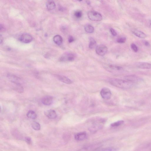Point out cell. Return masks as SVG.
I'll list each match as a JSON object with an SVG mask.
<instances>
[{"label":"cell","instance_id":"6da1fadb","mask_svg":"<svg viewBox=\"0 0 151 151\" xmlns=\"http://www.w3.org/2000/svg\"><path fill=\"white\" fill-rule=\"evenodd\" d=\"M109 82L114 86L123 89L131 88L134 84L133 83L126 80L117 78H110Z\"/></svg>","mask_w":151,"mask_h":151},{"label":"cell","instance_id":"7a4b0ae2","mask_svg":"<svg viewBox=\"0 0 151 151\" xmlns=\"http://www.w3.org/2000/svg\"><path fill=\"white\" fill-rule=\"evenodd\" d=\"M104 122V120L102 119L96 120L88 127L89 130L91 132H96L102 127Z\"/></svg>","mask_w":151,"mask_h":151},{"label":"cell","instance_id":"3957f363","mask_svg":"<svg viewBox=\"0 0 151 151\" xmlns=\"http://www.w3.org/2000/svg\"><path fill=\"white\" fill-rule=\"evenodd\" d=\"M88 18L91 20L99 21L102 19V16L99 12L95 11H90L88 13Z\"/></svg>","mask_w":151,"mask_h":151},{"label":"cell","instance_id":"277c9868","mask_svg":"<svg viewBox=\"0 0 151 151\" xmlns=\"http://www.w3.org/2000/svg\"><path fill=\"white\" fill-rule=\"evenodd\" d=\"M75 57V55L73 53L66 52L62 55L60 60L61 61H71L74 60Z\"/></svg>","mask_w":151,"mask_h":151},{"label":"cell","instance_id":"5b68a950","mask_svg":"<svg viewBox=\"0 0 151 151\" xmlns=\"http://www.w3.org/2000/svg\"><path fill=\"white\" fill-rule=\"evenodd\" d=\"M19 40L22 42L29 43L32 41V37L29 34L24 33L21 34L19 36Z\"/></svg>","mask_w":151,"mask_h":151},{"label":"cell","instance_id":"8992f818","mask_svg":"<svg viewBox=\"0 0 151 151\" xmlns=\"http://www.w3.org/2000/svg\"><path fill=\"white\" fill-rule=\"evenodd\" d=\"M7 77L9 80L16 85H21L23 81L19 77L11 74H8Z\"/></svg>","mask_w":151,"mask_h":151},{"label":"cell","instance_id":"52a82bcc","mask_svg":"<svg viewBox=\"0 0 151 151\" xmlns=\"http://www.w3.org/2000/svg\"><path fill=\"white\" fill-rule=\"evenodd\" d=\"M107 47L103 45H100L97 46L96 48V53L101 56L104 55L107 52Z\"/></svg>","mask_w":151,"mask_h":151},{"label":"cell","instance_id":"ba28073f","mask_svg":"<svg viewBox=\"0 0 151 151\" xmlns=\"http://www.w3.org/2000/svg\"><path fill=\"white\" fill-rule=\"evenodd\" d=\"M100 94L102 97L106 100L110 99L111 96V92L110 90L107 88H103L101 91Z\"/></svg>","mask_w":151,"mask_h":151},{"label":"cell","instance_id":"9c48e42d","mask_svg":"<svg viewBox=\"0 0 151 151\" xmlns=\"http://www.w3.org/2000/svg\"><path fill=\"white\" fill-rule=\"evenodd\" d=\"M125 80L135 83L139 82L142 81L141 78L135 75L127 76L124 77Z\"/></svg>","mask_w":151,"mask_h":151},{"label":"cell","instance_id":"30bf717a","mask_svg":"<svg viewBox=\"0 0 151 151\" xmlns=\"http://www.w3.org/2000/svg\"><path fill=\"white\" fill-rule=\"evenodd\" d=\"M106 69L113 73L117 74L118 72L122 70L123 69L122 67L119 66L111 65L107 67Z\"/></svg>","mask_w":151,"mask_h":151},{"label":"cell","instance_id":"8fae6325","mask_svg":"<svg viewBox=\"0 0 151 151\" xmlns=\"http://www.w3.org/2000/svg\"><path fill=\"white\" fill-rule=\"evenodd\" d=\"M45 114L47 117L50 119H55L57 117L56 111L53 109H49L45 111Z\"/></svg>","mask_w":151,"mask_h":151},{"label":"cell","instance_id":"7c38bea8","mask_svg":"<svg viewBox=\"0 0 151 151\" xmlns=\"http://www.w3.org/2000/svg\"><path fill=\"white\" fill-rule=\"evenodd\" d=\"M87 137V134L85 132H80L76 134L74 138L77 141H81L84 140Z\"/></svg>","mask_w":151,"mask_h":151},{"label":"cell","instance_id":"4fadbf2b","mask_svg":"<svg viewBox=\"0 0 151 151\" xmlns=\"http://www.w3.org/2000/svg\"><path fill=\"white\" fill-rule=\"evenodd\" d=\"M53 101V98L50 96H46L42 99V102L44 105L49 106L51 105Z\"/></svg>","mask_w":151,"mask_h":151},{"label":"cell","instance_id":"5bb4252c","mask_svg":"<svg viewBox=\"0 0 151 151\" xmlns=\"http://www.w3.org/2000/svg\"><path fill=\"white\" fill-rule=\"evenodd\" d=\"M56 77L58 79L65 83L70 84L72 83V81L67 77L60 75H56Z\"/></svg>","mask_w":151,"mask_h":151},{"label":"cell","instance_id":"9a60e30c","mask_svg":"<svg viewBox=\"0 0 151 151\" xmlns=\"http://www.w3.org/2000/svg\"><path fill=\"white\" fill-rule=\"evenodd\" d=\"M137 66L139 68L142 69H151V64L146 62H139L137 64Z\"/></svg>","mask_w":151,"mask_h":151},{"label":"cell","instance_id":"2e32d148","mask_svg":"<svg viewBox=\"0 0 151 151\" xmlns=\"http://www.w3.org/2000/svg\"><path fill=\"white\" fill-rule=\"evenodd\" d=\"M46 6L47 9L49 10L54 9L56 7L55 2L52 0H48L47 1Z\"/></svg>","mask_w":151,"mask_h":151},{"label":"cell","instance_id":"e0dca14e","mask_svg":"<svg viewBox=\"0 0 151 151\" xmlns=\"http://www.w3.org/2000/svg\"><path fill=\"white\" fill-rule=\"evenodd\" d=\"M53 41L56 44L59 45L62 44L63 40L60 35H56L54 37Z\"/></svg>","mask_w":151,"mask_h":151},{"label":"cell","instance_id":"ac0fdd59","mask_svg":"<svg viewBox=\"0 0 151 151\" xmlns=\"http://www.w3.org/2000/svg\"><path fill=\"white\" fill-rule=\"evenodd\" d=\"M132 32L136 36L141 38H144L146 37V34L140 31L134 30L132 31Z\"/></svg>","mask_w":151,"mask_h":151},{"label":"cell","instance_id":"d6986e66","mask_svg":"<svg viewBox=\"0 0 151 151\" xmlns=\"http://www.w3.org/2000/svg\"><path fill=\"white\" fill-rule=\"evenodd\" d=\"M26 115L27 117L30 119H35L37 117V114L32 110H29L28 111Z\"/></svg>","mask_w":151,"mask_h":151},{"label":"cell","instance_id":"ffe728a7","mask_svg":"<svg viewBox=\"0 0 151 151\" xmlns=\"http://www.w3.org/2000/svg\"><path fill=\"white\" fill-rule=\"evenodd\" d=\"M85 31L88 33H92L94 31V27L91 25L87 24L84 27Z\"/></svg>","mask_w":151,"mask_h":151},{"label":"cell","instance_id":"44dd1931","mask_svg":"<svg viewBox=\"0 0 151 151\" xmlns=\"http://www.w3.org/2000/svg\"><path fill=\"white\" fill-rule=\"evenodd\" d=\"M89 40V47L91 49H93L96 47V42L94 39L92 37L90 38Z\"/></svg>","mask_w":151,"mask_h":151},{"label":"cell","instance_id":"7402d4cb","mask_svg":"<svg viewBox=\"0 0 151 151\" xmlns=\"http://www.w3.org/2000/svg\"><path fill=\"white\" fill-rule=\"evenodd\" d=\"M31 126L32 128L35 130H39L40 129V125L37 122H33L32 123Z\"/></svg>","mask_w":151,"mask_h":151},{"label":"cell","instance_id":"603a6c76","mask_svg":"<svg viewBox=\"0 0 151 151\" xmlns=\"http://www.w3.org/2000/svg\"><path fill=\"white\" fill-rule=\"evenodd\" d=\"M124 123V121L123 120H119L111 123L110 125L112 127H116L121 125Z\"/></svg>","mask_w":151,"mask_h":151},{"label":"cell","instance_id":"cb8c5ba5","mask_svg":"<svg viewBox=\"0 0 151 151\" xmlns=\"http://www.w3.org/2000/svg\"><path fill=\"white\" fill-rule=\"evenodd\" d=\"M95 151H116V149L113 147H109L100 149Z\"/></svg>","mask_w":151,"mask_h":151},{"label":"cell","instance_id":"d4e9b609","mask_svg":"<svg viewBox=\"0 0 151 151\" xmlns=\"http://www.w3.org/2000/svg\"><path fill=\"white\" fill-rule=\"evenodd\" d=\"M74 15L77 18H81L82 16V13L80 11H76L74 13Z\"/></svg>","mask_w":151,"mask_h":151},{"label":"cell","instance_id":"484cf974","mask_svg":"<svg viewBox=\"0 0 151 151\" xmlns=\"http://www.w3.org/2000/svg\"><path fill=\"white\" fill-rule=\"evenodd\" d=\"M17 86V87H16V89L17 91H18V92L21 93H22L23 91V88L21 86V85H16Z\"/></svg>","mask_w":151,"mask_h":151},{"label":"cell","instance_id":"4316f807","mask_svg":"<svg viewBox=\"0 0 151 151\" xmlns=\"http://www.w3.org/2000/svg\"><path fill=\"white\" fill-rule=\"evenodd\" d=\"M126 38L125 37H121L119 38L117 40V42L120 43H123L125 42Z\"/></svg>","mask_w":151,"mask_h":151},{"label":"cell","instance_id":"83f0119b","mask_svg":"<svg viewBox=\"0 0 151 151\" xmlns=\"http://www.w3.org/2000/svg\"><path fill=\"white\" fill-rule=\"evenodd\" d=\"M131 47L132 50L135 52H137L138 49L137 46L134 44H132L131 45Z\"/></svg>","mask_w":151,"mask_h":151},{"label":"cell","instance_id":"f1b7e54d","mask_svg":"<svg viewBox=\"0 0 151 151\" xmlns=\"http://www.w3.org/2000/svg\"><path fill=\"white\" fill-rule=\"evenodd\" d=\"M110 32L112 35L114 36H116L117 35V33L115 31L113 28L110 29Z\"/></svg>","mask_w":151,"mask_h":151},{"label":"cell","instance_id":"f546056e","mask_svg":"<svg viewBox=\"0 0 151 151\" xmlns=\"http://www.w3.org/2000/svg\"><path fill=\"white\" fill-rule=\"evenodd\" d=\"M74 41L73 37L71 36H69L68 38V41L69 43H71Z\"/></svg>","mask_w":151,"mask_h":151},{"label":"cell","instance_id":"4dcf8cb0","mask_svg":"<svg viewBox=\"0 0 151 151\" xmlns=\"http://www.w3.org/2000/svg\"><path fill=\"white\" fill-rule=\"evenodd\" d=\"M25 141L28 144H30L31 143L32 141L31 139L29 137H27L25 138Z\"/></svg>","mask_w":151,"mask_h":151},{"label":"cell","instance_id":"1f68e13d","mask_svg":"<svg viewBox=\"0 0 151 151\" xmlns=\"http://www.w3.org/2000/svg\"><path fill=\"white\" fill-rule=\"evenodd\" d=\"M145 45L147 46H149L150 45V44L147 41H145Z\"/></svg>","mask_w":151,"mask_h":151},{"label":"cell","instance_id":"d6a6232c","mask_svg":"<svg viewBox=\"0 0 151 151\" xmlns=\"http://www.w3.org/2000/svg\"><path fill=\"white\" fill-rule=\"evenodd\" d=\"M2 30H4V26H3V25H1V24L0 25V30L1 31L2 30Z\"/></svg>","mask_w":151,"mask_h":151},{"label":"cell","instance_id":"836d02e7","mask_svg":"<svg viewBox=\"0 0 151 151\" xmlns=\"http://www.w3.org/2000/svg\"><path fill=\"white\" fill-rule=\"evenodd\" d=\"M86 2H87V4H90V2H89V1H86Z\"/></svg>","mask_w":151,"mask_h":151},{"label":"cell","instance_id":"e575fe53","mask_svg":"<svg viewBox=\"0 0 151 151\" xmlns=\"http://www.w3.org/2000/svg\"><path fill=\"white\" fill-rule=\"evenodd\" d=\"M150 148L151 149V145H150Z\"/></svg>","mask_w":151,"mask_h":151}]
</instances>
